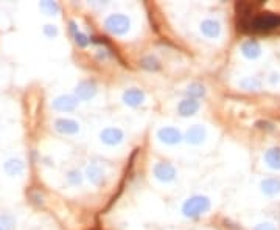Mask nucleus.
Masks as SVG:
<instances>
[{"label":"nucleus","instance_id":"28","mask_svg":"<svg viewBox=\"0 0 280 230\" xmlns=\"http://www.w3.org/2000/svg\"><path fill=\"white\" fill-rule=\"evenodd\" d=\"M0 230H2V229H0Z\"/></svg>","mask_w":280,"mask_h":230},{"label":"nucleus","instance_id":"21","mask_svg":"<svg viewBox=\"0 0 280 230\" xmlns=\"http://www.w3.org/2000/svg\"><path fill=\"white\" fill-rule=\"evenodd\" d=\"M142 66L145 69H148V70H157L159 69V62L153 56H147V58L142 59Z\"/></svg>","mask_w":280,"mask_h":230},{"label":"nucleus","instance_id":"6","mask_svg":"<svg viewBox=\"0 0 280 230\" xmlns=\"http://www.w3.org/2000/svg\"><path fill=\"white\" fill-rule=\"evenodd\" d=\"M78 105V98L74 95H61L55 101H53V107L61 110V112H69V110H74Z\"/></svg>","mask_w":280,"mask_h":230},{"label":"nucleus","instance_id":"25","mask_svg":"<svg viewBox=\"0 0 280 230\" xmlns=\"http://www.w3.org/2000/svg\"><path fill=\"white\" fill-rule=\"evenodd\" d=\"M242 86L246 87V89H252V87H254V89H259V87H260V83H259V81H255V79H246V81L242 83Z\"/></svg>","mask_w":280,"mask_h":230},{"label":"nucleus","instance_id":"23","mask_svg":"<svg viewBox=\"0 0 280 230\" xmlns=\"http://www.w3.org/2000/svg\"><path fill=\"white\" fill-rule=\"evenodd\" d=\"M0 229L2 230H11L13 226H14V221L13 218H8V216H3V218H0Z\"/></svg>","mask_w":280,"mask_h":230},{"label":"nucleus","instance_id":"9","mask_svg":"<svg viewBox=\"0 0 280 230\" xmlns=\"http://www.w3.org/2000/svg\"><path fill=\"white\" fill-rule=\"evenodd\" d=\"M75 93L78 100H91L95 97V93H97V87L91 81H83L76 86Z\"/></svg>","mask_w":280,"mask_h":230},{"label":"nucleus","instance_id":"10","mask_svg":"<svg viewBox=\"0 0 280 230\" xmlns=\"http://www.w3.org/2000/svg\"><path fill=\"white\" fill-rule=\"evenodd\" d=\"M123 101L128 106H140L143 101H145V93H143L140 89H128L123 93Z\"/></svg>","mask_w":280,"mask_h":230},{"label":"nucleus","instance_id":"14","mask_svg":"<svg viewBox=\"0 0 280 230\" xmlns=\"http://www.w3.org/2000/svg\"><path fill=\"white\" fill-rule=\"evenodd\" d=\"M87 177H89V180L97 187L105 184V171H103L98 165L87 166Z\"/></svg>","mask_w":280,"mask_h":230},{"label":"nucleus","instance_id":"17","mask_svg":"<svg viewBox=\"0 0 280 230\" xmlns=\"http://www.w3.org/2000/svg\"><path fill=\"white\" fill-rule=\"evenodd\" d=\"M261 192L268 196H274L280 193V180L279 179H265L261 182Z\"/></svg>","mask_w":280,"mask_h":230},{"label":"nucleus","instance_id":"26","mask_svg":"<svg viewBox=\"0 0 280 230\" xmlns=\"http://www.w3.org/2000/svg\"><path fill=\"white\" fill-rule=\"evenodd\" d=\"M44 33H45V36L53 37V36L58 35V28H56L55 25H45L44 27Z\"/></svg>","mask_w":280,"mask_h":230},{"label":"nucleus","instance_id":"11","mask_svg":"<svg viewBox=\"0 0 280 230\" xmlns=\"http://www.w3.org/2000/svg\"><path fill=\"white\" fill-rule=\"evenodd\" d=\"M204 139H205V131H204L203 126H199V124L191 126V128L186 134V140L188 142V143H191V145L203 143Z\"/></svg>","mask_w":280,"mask_h":230},{"label":"nucleus","instance_id":"5","mask_svg":"<svg viewBox=\"0 0 280 230\" xmlns=\"http://www.w3.org/2000/svg\"><path fill=\"white\" fill-rule=\"evenodd\" d=\"M154 176L161 182H171L176 177V170L170 163L161 162L154 166Z\"/></svg>","mask_w":280,"mask_h":230},{"label":"nucleus","instance_id":"7","mask_svg":"<svg viewBox=\"0 0 280 230\" xmlns=\"http://www.w3.org/2000/svg\"><path fill=\"white\" fill-rule=\"evenodd\" d=\"M100 139L105 142L106 145L114 146V145H118L120 142L123 140V132L118 128H106V129L101 131Z\"/></svg>","mask_w":280,"mask_h":230},{"label":"nucleus","instance_id":"27","mask_svg":"<svg viewBox=\"0 0 280 230\" xmlns=\"http://www.w3.org/2000/svg\"><path fill=\"white\" fill-rule=\"evenodd\" d=\"M254 230H276V227L273 224H269V223H263V224H259Z\"/></svg>","mask_w":280,"mask_h":230},{"label":"nucleus","instance_id":"15","mask_svg":"<svg viewBox=\"0 0 280 230\" xmlns=\"http://www.w3.org/2000/svg\"><path fill=\"white\" fill-rule=\"evenodd\" d=\"M242 52H243V54L247 59H255V58L260 56L261 49H260V45H259L257 41H247V42L243 44Z\"/></svg>","mask_w":280,"mask_h":230},{"label":"nucleus","instance_id":"13","mask_svg":"<svg viewBox=\"0 0 280 230\" xmlns=\"http://www.w3.org/2000/svg\"><path fill=\"white\" fill-rule=\"evenodd\" d=\"M198 109H199V103L196 100H191V98H186V100H182L179 103V106H178V110H179V114L182 117H190V115H193L198 112Z\"/></svg>","mask_w":280,"mask_h":230},{"label":"nucleus","instance_id":"12","mask_svg":"<svg viewBox=\"0 0 280 230\" xmlns=\"http://www.w3.org/2000/svg\"><path fill=\"white\" fill-rule=\"evenodd\" d=\"M201 31L207 37H218L221 33V25H220V22L213 20V19H205L201 23Z\"/></svg>","mask_w":280,"mask_h":230},{"label":"nucleus","instance_id":"3","mask_svg":"<svg viewBox=\"0 0 280 230\" xmlns=\"http://www.w3.org/2000/svg\"><path fill=\"white\" fill-rule=\"evenodd\" d=\"M105 27L112 35H125L131 28V20L125 14H111L105 20Z\"/></svg>","mask_w":280,"mask_h":230},{"label":"nucleus","instance_id":"8","mask_svg":"<svg viewBox=\"0 0 280 230\" xmlns=\"http://www.w3.org/2000/svg\"><path fill=\"white\" fill-rule=\"evenodd\" d=\"M55 128L61 134L72 136V134H76L79 131V124L75 120H70V118H59V120L55 122Z\"/></svg>","mask_w":280,"mask_h":230},{"label":"nucleus","instance_id":"20","mask_svg":"<svg viewBox=\"0 0 280 230\" xmlns=\"http://www.w3.org/2000/svg\"><path fill=\"white\" fill-rule=\"evenodd\" d=\"M41 10L49 14V16H55L59 13V5L56 2H50V0H45V2H41Z\"/></svg>","mask_w":280,"mask_h":230},{"label":"nucleus","instance_id":"19","mask_svg":"<svg viewBox=\"0 0 280 230\" xmlns=\"http://www.w3.org/2000/svg\"><path fill=\"white\" fill-rule=\"evenodd\" d=\"M187 95L191 100L201 98V97H204V95H205V87L203 84H199V83H193V84H190L187 87Z\"/></svg>","mask_w":280,"mask_h":230},{"label":"nucleus","instance_id":"18","mask_svg":"<svg viewBox=\"0 0 280 230\" xmlns=\"http://www.w3.org/2000/svg\"><path fill=\"white\" fill-rule=\"evenodd\" d=\"M266 163L274 170H280V148H271L265 154Z\"/></svg>","mask_w":280,"mask_h":230},{"label":"nucleus","instance_id":"24","mask_svg":"<svg viewBox=\"0 0 280 230\" xmlns=\"http://www.w3.org/2000/svg\"><path fill=\"white\" fill-rule=\"evenodd\" d=\"M69 182H70L72 185H78L79 182H81V174H79V171H70Z\"/></svg>","mask_w":280,"mask_h":230},{"label":"nucleus","instance_id":"22","mask_svg":"<svg viewBox=\"0 0 280 230\" xmlns=\"http://www.w3.org/2000/svg\"><path fill=\"white\" fill-rule=\"evenodd\" d=\"M72 30L75 31V42H76L79 47H86L87 42H89V39H87V36L83 35V33H78V31L75 30V23H72Z\"/></svg>","mask_w":280,"mask_h":230},{"label":"nucleus","instance_id":"4","mask_svg":"<svg viewBox=\"0 0 280 230\" xmlns=\"http://www.w3.org/2000/svg\"><path fill=\"white\" fill-rule=\"evenodd\" d=\"M157 139L162 142V143H167V145H176L179 143L182 140V134L176 129V128H171V126H168V128H162L159 129L157 132Z\"/></svg>","mask_w":280,"mask_h":230},{"label":"nucleus","instance_id":"16","mask_svg":"<svg viewBox=\"0 0 280 230\" xmlns=\"http://www.w3.org/2000/svg\"><path fill=\"white\" fill-rule=\"evenodd\" d=\"M5 173L10 174V176H19V174L23 173V162L20 160V159H10L6 163H5Z\"/></svg>","mask_w":280,"mask_h":230},{"label":"nucleus","instance_id":"1","mask_svg":"<svg viewBox=\"0 0 280 230\" xmlns=\"http://www.w3.org/2000/svg\"><path fill=\"white\" fill-rule=\"evenodd\" d=\"M209 209H210L209 197H205V196H193V197H188V199L184 202L182 213L187 218H195V216L203 215V213H205V212H209Z\"/></svg>","mask_w":280,"mask_h":230},{"label":"nucleus","instance_id":"2","mask_svg":"<svg viewBox=\"0 0 280 230\" xmlns=\"http://www.w3.org/2000/svg\"><path fill=\"white\" fill-rule=\"evenodd\" d=\"M249 27L252 31H259V33H263V31H271V30L280 27V16L273 14V13L259 14L249 22Z\"/></svg>","mask_w":280,"mask_h":230}]
</instances>
